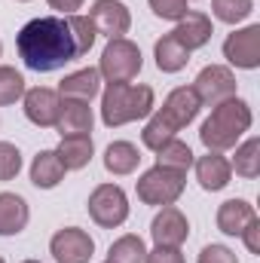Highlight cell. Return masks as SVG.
Segmentation results:
<instances>
[{
	"label": "cell",
	"instance_id": "6da1fadb",
	"mask_svg": "<svg viewBox=\"0 0 260 263\" xmlns=\"http://www.w3.org/2000/svg\"><path fill=\"white\" fill-rule=\"evenodd\" d=\"M15 49H18V59L25 62V67L37 70V73L59 70L77 59L73 40L67 31V18H55V15L28 22L15 37Z\"/></svg>",
	"mask_w": 260,
	"mask_h": 263
},
{
	"label": "cell",
	"instance_id": "7a4b0ae2",
	"mask_svg": "<svg viewBox=\"0 0 260 263\" xmlns=\"http://www.w3.org/2000/svg\"><path fill=\"white\" fill-rule=\"evenodd\" d=\"M199 98H196L193 89H187V86H181V89H175L169 98H165V104H162V110H156L153 114V120L144 126L141 132V141H144V147H150V150H159L165 141H172L178 132L184 129V126H190L196 120V114H199Z\"/></svg>",
	"mask_w": 260,
	"mask_h": 263
},
{
	"label": "cell",
	"instance_id": "3957f363",
	"mask_svg": "<svg viewBox=\"0 0 260 263\" xmlns=\"http://www.w3.org/2000/svg\"><path fill=\"white\" fill-rule=\"evenodd\" d=\"M248 129H251V107L242 98H230L211 110V117L199 129V138L208 150L220 153V150L236 147V141Z\"/></svg>",
	"mask_w": 260,
	"mask_h": 263
},
{
	"label": "cell",
	"instance_id": "277c9868",
	"mask_svg": "<svg viewBox=\"0 0 260 263\" xmlns=\"http://www.w3.org/2000/svg\"><path fill=\"white\" fill-rule=\"evenodd\" d=\"M153 110V89L150 86H132V83H110L101 95V120L104 126H126L135 120H144Z\"/></svg>",
	"mask_w": 260,
	"mask_h": 263
},
{
	"label": "cell",
	"instance_id": "5b68a950",
	"mask_svg": "<svg viewBox=\"0 0 260 263\" xmlns=\"http://www.w3.org/2000/svg\"><path fill=\"white\" fill-rule=\"evenodd\" d=\"M144 65L141 59V49L126 40V37H117L104 46L101 52V65H98V73L107 77V83H129L138 77V70Z\"/></svg>",
	"mask_w": 260,
	"mask_h": 263
},
{
	"label": "cell",
	"instance_id": "8992f818",
	"mask_svg": "<svg viewBox=\"0 0 260 263\" xmlns=\"http://www.w3.org/2000/svg\"><path fill=\"white\" fill-rule=\"evenodd\" d=\"M181 193H184V175L181 172L153 165L150 172H144L138 178V199L147 205H172L181 199Z\"/></svg>",
	"mask_w": 260,
	"mask_h": 263
},
{
	"label": "cell",
	"instance_id": "52a82bcc",
	"mask_svg": "<svg viewBox=\"0 0 260 263\" xmlns=\"http://www.w3.org/2000/svg\"><path fill=\"white\" fill-rule=\"evenodd\" d=\"M89 214L98 227H107V230L120 227L129 217V199L123 193V187H117V184L95 187L89 196Z\"/></svg>",
	"mask_w": 260,
	"mask_h": 263
},
{
	"label": "cell",
	"instance_id": "ba28073f",
	"mask_svg": "<svg viewBox=\"0 0 260 263\" xmlns=\"http://www.w3.org/2000/svg\"><path fill=\"white\" fill-rule=\"evenodd\" d=\"M199 98V104H208V107H217L230 98H236V77L230 67H220V65H208L199 70L196 83L190 86Z\"/></svg>",
	"mask_w": 260,
	"mask_h": 263
},
{
	"label": "cell",
	"instance_id": "9c48e42d",
	"mask_svg": "<svg viewBox=\"0 0 260 263\" xmlns=\"http://www.w3.org/2000/svg\"><path fill=\"white\" fill-rule=\"evenodd\" d=\"M89 22L95 25V34H104L110 40L129 34V28H132L129 6L120 3V0H95L92 9H89Z\"/></svg>",
	"mask_w": 260,
	"mask_h": 263
},
{
	"label": "cell",
	"instance_id": "30bf717a",
	"mask_svg": "<svg viewBox=\"0 0 260 263\" xmlns=\"http://www.w3.org/2000/svg\"><path fill=\"white\" fill-rule=\"evenodd\" d=\"M224 55L227 62L245 70H254L260 65V25H248L224 40Z\"/></svg>",
	"mask_w": 260,
	"mask_h": 263
},
{
	"label": "cell",
	"instance_id": "8fae6325",
	"mask_svg": "<svg viewBox=\"0 0 260 263\" xmlns=\"http://www.w3.org/2000/svg\"><path fill=\"white\" fill-rule=\"evenodd\" d=\"M49 251L59 263H89L92 251H95V242L86 230H77V227H67L59 230L49 242Z\"/></svg>",
	"mask_w": 260,
	"mask_h": 263
},
{
	"label": "cell",
	"instance_id": "7c38bea8",
	"mask_svg": "<svg viewBox=\"0 0 260 263\" xmlns=\"http://www.w3.org/2000/svg\"><path fill=\"white\" fill-rule=\"evenodd\" d=\"M150 236H153L156 245L178 248V245L187 242V236H190V223H187V217H184L178 208L162 205V211H159V214L153 217V223H150Z\"/></svg>",
	"mask_w": 260,
	"mask_h": 263
},
{
	"label": "cell",
	"instance_id": "4fadbf2b",
	"mask_svg": "<svg viewBox=\"0 0 260 263\" xmlns=\"http://www.w3.org/2000/svg\"><path fill=\"white\" fill-rule=\"evenodd\" d=\"M59 110H62V95L46 89V86H37L31 92H25V117L40 126V129H49L59 123Z\"/></svg>",
	"mask_w": 260,
	"mask_h": 263
},
{
	"label": "cell",
	"instance_id": "5bb4252c",
	"mask_svg": "<svg viewBox=\"0 0 260 263\" xmlns=\"http://www.w3.org/2000/svg\"><path fill=\"white\" fill-rule=\"evenodd\" d=\"M211 18L208 15H202V12H187L184 18H178V28L172 31V37L187 49V52H193V49H202L208 40H211Z\"/></svg>",
	"mask_w": 260,
	"mask_h": 263
},
{
	"label": "cell",
	"instance_id": "9a60e30c",
	"mask_svg": "<svg viewBox=\"0 0 260 263\" xmlns=\"http://www.w3.org/2000/svg\"><path fill=\"white\" fill-rule=\"evenodd\" d=\"M230 175H233L230 162H227L220 153H214V150H208V153L196 162V181L202 184V190H211V193L224 190V187L230 184Z\"/></svg>",
	"mask_w": 260,
	"mask_h": 263
},
{
	"label": "cell",
	"instance_id": "2e32d148",
	"mask_svg": "<svg viewBox=\"0 0 260 263\" xmlns=\"http://www.w3.org/2000/svg\"><path fill=\"white\" fill-rule=\"evenodd\" d=\"M55 129L62 132V138H67V135H89L92 132V107H89V101H67L65 98Z\"/></svg>",
	"mask_w": 260,
	"mask_h": 263
},
{
	"label": "cell",
	"instance_id": "e0dca14e",
	"mask_svg": "<svg viewBox=\"0 0 260 263\" xmlns=\"http://www.w3.org/2000/svg\"><path fill=\"white\" fill-rule=\"evenodd\" d=\"M62 178H65V165H62L59 153L55 150H40L34 156V162H31V181H34V187L52 190V187L62 184Z\"/></svg>",
	"mask_w": 260,
	"mask_h": 263
},
{
	"label": "cell",
	"instance_id": "ac0fdd59",
	"mask_svg": "<svg viewBox=\"0 0 260 263\" xmlns=\"http://www.w3.org/2000/svg\"><path fill=\"white\" fill-rule=\"evenodd\" d=\"M254 208L245 202V199H230L217 208V230L227 233V236H242V230L254 220Z\"/></svg>",
	"mask_w": 260,
	"mask_h": 263
},
{
	"label": "cell",
	"instance_id": "d6986e66",
	"mask_svg": "<svg viewBox=\"0 0 260 263\" xmlns=\"http://www.w3.org/2000/svg\"><path fill=\"white\" fill-rule=\"evenodd\" d=\"M98 80H101V73L95 67H83V70H77V73L62 80L59 95L67 98V101H92L98 95Z\"/></svg>",
	"mask_w": 260,
	"mask_h": 263
},
{
	"label": "cell",
	"instance_id": "ffe728a7",
	"mask_svg": "<svg viewBox=\"0 0 260 263\" xmlns=\"http://www.w3.org/2000/svg\"><path fill=\"white\" fill-rule=\"evenodd\" d=\"M28 202L15 193H0V236H15L28 227Z\"/></svg>",
	"mask_w": 260,
	"mask_h": 263
},
{
	"label": "cell",
	"instance_id": "44dd1931",
	"mask_svg": "<svg viewBox=\"0 0 260 263\" xmlns=\"http://www.w3.org/2000/svg\"><path fill=\"white\" fill-rule=\"evenodd\" d=\"M92 138L89 135H67L62 138V144H59V159H62V165H65V172H77V168H83V165H89V159H92Z\"/></svg>",
	"mask_w": 260,
	"mask_h": 263
},
{
	"label": "cell",
	"instance_id": "7402d4cb",
	"mask_svg": "<svg viewBox=\"0 0 260 263\" xmlns=\"http://www.w3.org/2000/svg\"><path fill=\"white\" fill-rule=\"evenodd\" d=\"M153 55H156V67H159L162 73H178L181 67H187V62H190V52H187L172 34H165L162 40H156Z\"/></svg>",
	"mask_w": 260,
	"mask_h": 263
},
{
	"label": "cell",
	"instance_id": "603a6c76",
	"mask_svg": "<svg viewBox=\"0 0 260 263\" xmlns=\"http://www.w3.org/2000/svg\"><path fill=\"white\" fill-rule=\"evenodd\" d=\"M141 162V153L138 147L129 141H114L107 150H104V168L110 175H132Z\"/></svg>",
	"mask_w": 260,
	"mask_h": 263
},
{
	"label": "cell",
	"instance_id": "cb8c5ba5",
	"mask_svg": "<svg viewBox=\"0 0 260 263\" xmlns=\"http://www.w3.org/2000/svg\"><path fill=\"white\" fill-rule=\"evenodd\" d=\"M156 165H162V168H172V172H181V175H187V168L193 165V150H190L184 141L172 138V141H165V144L156 150Z\"/></svg>",
	"mask_w": 260,
	"mask_h": 263
},
{
	"label": "cell",
	"instance_id": "d4e9b609",
	"mask_svg": "<svg viewBox=\"0 0 260 263\" xmlns=\"http://www.w3.org/2000/svg\"><path fill=\"white\" fill-rule=\"evenodd\" d=\"M144 254H147V248H144V242H141V236H123V239H117L114 245H110V251H107V263H144Z\"/></svg>",
	"mask_w": 260,
	"mask_h": 263
},
{
	"label": "cell",
	"instance_id": "484cf974",
	"mask_svg": "<svg viewBox=\"0 0 260 263\" xmlns=\"http://www.w3.org/2000/svg\"><path fill=\"white\" fill-rule=\"evenodd\" d=\"M67 31H70V40H73V49H77V59L86 55L95 43V25L89 22V15H67Z\"/></svg>",
	"mask_w": 260,
	"mask_h": 263
},
{
	"label": "cell",
	"instance_id": "4316f807",
	"mask_svg": "<svg viewBox=\"0 0 260 263\" xmlns=\"http://www.w3.org/2000/svg\"><path fill=\"white\" fill-rule=\"evenodd\" d=\"M230 168H236V175H242V178H257L260 175V138L245 141L236 150V159H233Z\"/></svg>",
	"mask_w": 260,
	"mask_h": 263
},
{
	"label": "cell",
	"instance_id": "83f0119b",
	"mask_svg": "<svg viewBox=\"0 0 260 263\" xmlns=\"http://www.w3.org/2000/svg\"><path fill=\"white\" fill-rule=\"evenodd\" d=\"M22 95H25V77L15 67L0 65V107L18 101Z\"/></svg>",
	"mask_w": 260,
	"mask_h": 263
},
{
	"label": "cell",
	"instance_id": "f1b7e54d",
	"mask_svg": "<svg viewBox=\"0 0 260 263\" xmlns=\"http://www.w3.org/2000/svg\"><path fill=\"white\" fill-rule=\"evenodd\" d=\"M211 6H214V15H217L220 22H227V25H236V22L248 18L251 9H254L251 0H214Z\"/></svg>",
	"mask_w": 260,
	"mask_h": 263
},
{
	"label": "cell",
	"instance_id": "f546056e",
	"mask_svg": "<svg viewBox=\"0 0 260 263\" xmlns=\"http://www.w3.org/2000/svg\"><path fill=\"white\" fill-rule=\"evenodd\" d=\"M18 168H22V153H18V147L0 141V181H12V178L18 175Z\"/></svg>",
	"mask_w": 260,
	"mask_h": 263
},
{
	"label": "cell",
	"instance_id": "4dcf8cb0",
	"mask_svg": "<svg viewBox=\"0 0 260 263\" xmlns=\"http://www.w3.org/2000/svg\"><path fill=\"white\" fill-rule=\"evenodd\" d=\"M150 9L159 15V18H184L187 15V0H150Z\"/></svg>",
	"mask_w": 260,
	"mask_h": 263
},
{
	"label": "cell",
	"instance_id": "1f68e13d",
	"mask_svg": "<svg viewBox=\"0 0 260 263\" xmlns=\"http://www.w3.org/2000/svg\"><path fill=\"white\" fill-rule=\"evenodd\" d=\"M199 263H239V260L227 245H205L202 254H199Z\"/></svg>",
	"mask_w": 260,
	"mask_h": 263
},
{
	"label": "cell",
	"instance_id": "d6a6232c",
	"mask_svg": "<svg viewBox=\"0 0 260 263\" xmlns=\"http://www.w3.org/2000/svg\"><path fill=\"white\" fill-rule=\"evenodd\" d=\"M144 263H187L184 254L178 248H165V245H156L153 251L144 254Z\"/></svg>",
	"mask_w": 260,
	"mask_h": 263
},
{
	"label": "cell",
	"instance_id": "836d02e7",
	"mask_svg": "<svg viewBox=\"0 0 260 263\" xmlns=\"http://www.w3.org/2000/svg\"><path fill=\"white\" fill-rule=\"evenodd\" d=\"M242 239H245V245H248V251H251V254H260V220H257V217L242 230Z\"/></svg>",
	"mask_w": 260,
	"mask_h": 263
},
{
	"label": "cell",
	"instance_id": "e575fe53",
	"mask_svg": "<svg viewBox=\"0 0 260 263\" xmlns=\"http://www.w3.org/2000/svg\"><path fill=\"white\" fill-rule=\"evenodd\" d=\"M49 6L59 9V12H73V9L83 6V0H49Z\"/></svg>",
	"mask_w": 260,
	"mask_h": 263
},
{
	"label": "cell",
	"instance_id": "d590c367",
	"mask_svg": "<svg viewBox=\"0 0 260 263\" xmlns=\"http://www.w3.org/2000/svg\"><path fill=\"white\" fill-rule=\"evenodd\" d=\"M25 263H40V260H25Z\"/></svg>",
	"mask_w": 260,
	"mask_h": 263
},
{
	"label": "cell",
	"instance_id": "8d00e7d4",
	"mask_svg": "<svg viewBox=\"0 0 260 263\" xmlns=\"http://www.w3.org/2000/svg\"><path fill=\"white\" fill-rule=\"evenodd\" d=\"M0 52H3V46H0Z\"/></svg>",
	"mask_w": 260,
	"mask_h": 263
},
{
	"label": "cell",
	"instance_id": "74e56055",
	"mask_svg": "<svg viewBox=\"0 0 260 263\" xmlns=\"http://www.w3.org/2000/svg\"><path fill=\"white\" fill-rule=\"evenodd\" d=\"M22 3H25V0H22Z\"/></svg>",
	"mask_w": 260,
	"mask_h": 263
},
{
	"label": "cell",
	"instance_id": "f35d334b",
	"mask_svg": "<svg viewBox=\"0 0 260 263\" xmlns=\"http://www.w3.org/2000/svg\"><path fill=\"white\" fill-rule=\"evenodd\" d=\"M0 263H3V260H0Z\"/></svg>",
	"mask_w": 260,
	"mask_h": 263
}]
</instances>
